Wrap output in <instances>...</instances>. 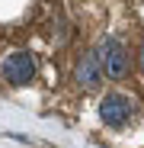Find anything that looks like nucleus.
<instances>
[{
    "instance_id": "nucleus-4",
    "label": "nucleus",
    "mask_w": 144,
    "mask_h": 148,
    "mask_svg": "<svg viewBox=\"0 0 144 148\" xmlns=\"http://www.w3.org/2000/svg\"><path fill=\"white\" fill-rule=\"evenodd\" d=\"M74 77H77V84L83 87V90H96L103 84V68H99V61H96V55L90 52V55H80V61H77V68H74Z\"/></svg>"
},
{
    "instance_id": "nucleus-3",
    "label": "nucleus",
    "mask_w": 144,
    "mask_h": 148,
    "mask_svg": "<svg viewBox=\"0 0 144 148\" xmlns=\"http://www.w3.org/2000/svg\"><path fill=\"white\" fill-rule=\"evenodd\" d=\"M0 74L10 87H26L35 81V55L32 52H13L3 64H0Z\"/></svg>"
},
{
    "instance_id": "nucleus-5",
    "label": "nucleus",
    "mask_w": 144,
    "mask_h": 148,
    "mask_svg": "<svg viewBox=\"0 0 144 148\" xmlns=\"http://www.w3.org/2000/svg\"><path fill=\"white\" fill-rule=\"evenodd\" d=\"M138 61H141V71H144V42H141V48H138Z\"/></svg>"
},
{
    "instance_id": "nucleus-1",
    "label": "nucleus",
    "mask_w": 144,
    "mask_h": 148,
    "mask_svg": "<svg viewBox=\"0 0 144 148\" xmlns=\"http://www.w3.org/2000/svg\"><path fill=\"white\" fill-rule=\"evenodd\" d=\"M93 55H96V61H99V68H103V74H106L109 81H122L125 74H128V68H131L128 48L118 42V39H112V36L99 39V45L93 48Z\"/></svg>"
},
{
    "instance_id": "nucleus-2",
    "label": "nucleus",
    "mask_w": 144,
    "mask_h": 148,
    "mask_svg": "<svg viewBox=\"0 0 144 148\" xmlns=\"http://www.w3.org/2000/svg\"><path fill=\"white\" fill-rule=\"evenodd\" d=\"M135 100L128 93H118V90H112V93H106L103 97V103H99V119L106 122L109 129H122V126H128V119L135 116Z\"/></svg>"
}]
</instances>
